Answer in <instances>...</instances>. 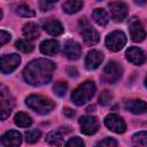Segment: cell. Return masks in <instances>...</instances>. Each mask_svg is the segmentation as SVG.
Listing matches in <instances>:
<instances>
[{
    "label": "cell",
    "instance_id": "1",
    "mask_svg": "<svg viewBox=\"0 0 147 147\" xmlns=\"http://www.w3.org/2000/svg\"><path fill=\"white\" fill-rule=\"evenodd\" d=\"M55 63L47 59H37L31 61L23 70L25 82L33 86L48 84L52 79Z\"/></svg>",
    "mask_w": 147,
    "mask_h": 147
},
{
    "label": "cell",
    "instance_id": "2",
    "mask_svg": "<svg viewBox=\"0 0 147 147\" xmlns=\"http://www.w3.org/2000/svg\"><path fill=\"white\" fill-rule=\"evenodd\" d=\"M25 105L30 109L34 110L40 115L49 114L54 109V102L51 99L42 95H36V94L28 96L25 99Z\"/></svg>",
    "mask_w": 147,
    "mask_h": 147
},
{
    "label": "cell",
    "instance_id": "3",
    "mask_svg": "<svg viewBox=\"0 0 147 147\" xmlns=\"http://www.w3.org/2000/svg\"><path fill=\"white\" fill-rule=\"evenodd\" d=\"M95 93V85L93 82H85L79 85L71 94V100L77 106H83L88 102Z\"/></svg>",
    "mask_w": 147,
    "mask_h": 147
},
{
    "label": "cell",
    "instance_id": "4",
    "mask_svg": "<svg viewBox=\"0 0 147 147\" xmlns=\"http://www.w3.org/2000/svg\"><path fill=\"white\" fill-rule=\"evenodd\" d=\"M79 32L84 39V42L86 45H95L100 37H99V33L95 29H93L90 23L87 22V20L85 17H83L80 21H79Z\"/></svg>",
    "mask_w": 147,
    "mask_h": 147
},
{
    "label": "cell",
    "instance_id": "5",
    "mask_svg": "<svg viewBox=\"0 0 147 147\" xmlns=\"http://www.w3.org/2000/svg\"><path fill=\"white\" fill-rule=\"evenodd\" d=\"M122 72H123V69L122 67L116 62V61H110L103 69V72H102V77L101 79L108 84H114L116 83L121 76H122Z\"/></svg>",
    "mask_w": 147,
    "mask_h": 147
},
{
    "label": "cell",
    "instance_id": "6",
    "mask_svg": "<svg viewBox=\"0 0 147 147\" xmlns=\"http://www.w3.org/2000/svg\"><path fill=\"white\" fill-rule=\"evenodd\" d=\"M126 42V37L122 31H114L109 33L106 38V46L111 52H118L123 48Z\"/></svg>",
    "mask_w": 147,
    "mask_h": 147
},
{
    "label": "cell",
    "instance_id": "7",
    "mask_svg": "<svg viewBox=\"0 0 147 147\" xmlns=\"http://www.w3.org/2000/svg\"><path fill=\"white\" fill-rule=\"evenodd\" d=\"M110 8V14L114 21L116 22H123L127 16V5L122 1H111L108 3Z\"/></svg>",
    "mask_w": 147,
    "mask_h": 147
},
{
    "label": "cell",
    "instance_id": "8",
    "mask_svg": "<svg viewBox=\"0 0 147 147\" xmlns=\"http://www.w3.org/2000/svg\"><path fill=\"white\" fill-rule=\"evenodd\" d=\"M21 63V56L13 53V54H6L1 56V72L2 74H10L13 72L18 64Z\"/></svg>",
    "mask_w": 147,
    "mask_h": 147
},
{
    "label": "cell",
    "instance_id": "9",
    "mask_svg": "<svg viewBox=\"0 0 147 147\" xmlns=\"http://www.w3.org/2000/svg\"><path fill=\"white\" fill-rule=\"evenodd\" d=\"M129 30L131 39L136 42H140L146 38V31L137 17H132L129 21Z\"/></svg>",
    "mask_w": 147,
    "mask_h": 147
},
{
    "label": "cell",
    "instance_id": "10",
    "mask_svg": "<svg viewBox=\"0 0 147 147\" xmlns=\"http://www.w3.org/2000/svg\"><path fill=\"white\" fill-rule=\"evenodd\" d=\"M105 125L115 133H123L126 129L125 122L123 118L116 114H109L105 118Z\"/></svg>",
    "mask_w": 147,
    "mask_h": 147
},
{
    "label": "cell",
    "instance_id": "11",
    "mask_svg": "<svg viewBox=\"0 0 147 147\" xmlns=\"http://www.w3.org/2000/svg\"><path fill=\"white\" fill-rule=\"evenodd\" d=\"M79 126H80V131L84 134L91 136L98 131L99 123L98 119L93 116H83L79 118Z\"/></svg>",
    "mask_w": 147,
    "mask_h": 147
},
{
    "label": "cell",
    "instance_id": "12",
    "mask_svg": "<svg viewBox=\"0 0 147 147\" xmlns=\"http://www.w3.org/2000/svg\"><path fill=\"white\" fill-rule=\"evenodd\" d=\"M14 108V99L7 93L5 86H1V118L6 119Z\"/></svg>",
    "mask_w": 147,
    "mask_h": 147
},
{
    "label": "cell",
    "instance_id": "13",
    "mask_svg": "<svg viewBox=\"0 0 147 147\" xmlns=\"http://www.w3.org/2000/svg\"><path fill=\"white\" fill-rule=\"evenodd\" d=\"M63 53L64 55L69 59V60H77L80 57L82 54V47L80 45L75 41V40H67L64 42V47H63Z\"/></svg>",
    "mask_w": 147,
    "mask_h": 147
},
{
    "label": "cell",
    "instance_id": "14",
    "mask_svg": "<svg viewBox=\"0 0 147 147\" xmlns=\"http://www.w3.org/2000/svg\"><path fill=\"white\" fill-rule=\"evenodd\" d=\"M103 61V54L102 52L98 49H92L87 53L85 57V67L88 70H94L96 69Z\"/></svg>",
    "mask_w": 147,
    "mask_h": 147
},
{
    "label": "cell",
    "instance_id": "15",
    "mask_svg": "<svg viewBox=\"0 0 147 147\" xmlns=\"http://www.w3.org/2000/svg\"><path fill=\"white\" fill-rule=\"evenodd\" d=\"M1 142L5 147H18L22 142V134L16 130L7 131L1 137Z\"/></svg>",
    "mask_w": 147,
    "mask_h": 147
},
{
    "label": "cell",
    "instance_id": "16",
    "mask_svg": "<svg viewBox=\"0 0 147 147\" xmlns=\"http://www.w3.org/2000/svg\"><path fill=\"white\" fill-rule=\"evenodd\" d=\"M125 55H126V59L136 65H140L146 61L145 52L141 48H138V47H130L126 51Z\"/></svg>",
    "mask_w": 147,
    "mask_h": 147
},
{
    "label": "cell",
    "instance_id": "17",
    "mask_svg": "<svg viewBox=\"0 0 147 147\" xmlns=\"http://www.w3.org/2000/svg\"><path fill=\"white\" fill-rule=\"evenodd\" d=\"M42 26H44V30H45L47 33H49L51 36H60V34H62L63 31H64L62 24H61L57 20H55V18H53V17L46 20V21L44 22Z\"/></svg>",
    "mask_w": 147,
    "mask_h": 147
},
{
    "label": "cell",
    "instance_id": "18",
    "mask_svg": "<svg viewBox=\"0 0 147 147\" xmlns=\"http://www.w3.org/2000/svg\"><path fill=\"white\" fill-rule=\"evenodd\" d=\"M60 51V44L55 39H48L44 40L40 44V52L45 55H55Z\"/></svg>",
    "mask_w": 147,
    "mask_h": 147
},
{
    "label": "cell",
    "instance_id": "19",
    "mask_svg": "<svg viewBox=\"0 0 147 147\" xmlns=\"http://www.w3.org/2000/svg\"><path fill=\"white\" fill-rule=\"evenodd\" d=\"M125 108L133 114H144L147 110V103L139 99H131L126 101Z\"/></svg>",
    "mask_w": 147,
    "mask_h": 147
},
{
    "label": "cell",
    "instance_id": "20",
    "mask_svg": "<svg viewBox=\"0 0 147 147\" xmlns=\"http://www.w3.org/2000/svg\"><path fill=\"white\" fill-rule=\"evenodd\" d=\"M62 127H60L59 130L52 131L46 136V142L55 146V147H60L63 144V130H61Z\"/></svg>",
    "mask_w": 147,
    "mask_h": 147
},
{
    "label": "cell",
    "instance_id": "21",
    "mask_svg": "<svg viewBox=\"0 0 147 147\" xmlns=\"http://www.w3.org/2000/svg\"><path fill=\"white\" fill-rule=\"evenodd\" d=\"M23 36L26 38V39H30V40H33V39H37L39 37V26L33 23V22H30V23H26L24 26H23Z\"/></svg>",
    "mask_w": 147,
    "mask_h": 147
},
{
    "label": "cell",
    "instance_id": "22",
    "mask_svg": "<svg viewBox=\"0 0 147 147\" xmlns=\"http://www.w3.org/2000/svg\"><path fill=\"white\" fill-rule=\"evenodd\" d=\"M83 1H76V0H68L64 1L62 5V9L63 11H65L67 14H74L77 13L78 10H80V8L83 7Z\"/></svg>",
    "mask_w": 147,
    "mask_h": 147
},
{
    "label": "cell",
    "instance_id": "23",
    "mask_svg": "<svg viewBox=\"0 0 147 147\" xmlns=\"http://www.w3.org/2000/svg\"><path fill=\"white\" fill-rule=\"evenodd\" d=\"M14 122H15V124H16L17 126H20V127H28V126H30V125L32 124L31 117H30L28 114L23 113V111H18V113L15 115Z\"/></svg>",
    "mask_w": 147,
    "mask_h": 147
},
{
    "label": "cell",
    "instance_id": "24",
    "mask_svg": "<svg viewBox=\"0 0 147 147\" xmlns=\"http://www.w3.org/2000/svg\"><path fill=\"white\" fill-rule=\"evenodd\" d=\"M93 20H94L99 25L105 26V25H107V23H108V21H109V17H108V14H107V11H106L105 9H102V8H96V9H94V11H93Z\"/></svg>",
    "mask_w": 147,
    "mask_h": 147
},
{
    "label": "cell",
    "instance_id": "25",
    "mask_svg": "<svg viewBox=\"0 0 147 147\" xmlns=\"http://www.w3.org/2000/svg\"><path fill=\"white\" fill-rule=\"evenodd\" d=\"M15 11H16V14L18 16H22V17H33L36 15V13L29 6H26V5H20V6H17L16 9H15Z\"/></svg>",
    "mask_w": 147,
    "mask_h": 147
},
{
    "label": "cell",
    "instance_id": "26",
    "mask_svg": "<svg viewBox=\"0 0 147 147\" xmlns=\"http://www.w3.org/2000/svg\"><path fill=\"white\" fill-rule=\"evenodd\" d=\"M15 46L18 51H21L23 53H31L33 51V45L25 39H18L15 42Z\"/></svg>",
    "mask_w": 147,
    "mask_h": 147
},
{
    "label": "cell",
    "instance_id": "27",
    "mask_svg": "<svg viewBox=\"0 0 147 147\" xmlns=\"http://www.w3.org/2000/svg\"><path fill=\"white\" fill-rule=\"evenodd\" d=\"M132 141L137 145L147 147V131H140L132 136Z\"/></svg>",
    "mask_w": 147,
    "mask_h": 147
},
{
    "label": "cell",
    "instance_id": "28",
    "mask_svg": "<svg viewBox=\"0 0 147 147\" xmlns=\"http://www.w3.org/2000/svg\"><path fill=\"white\" fill-rule=\"evenodd\" d=\"M40 134L41 132L39 130H29L25 132V141L28 144H34L36 141H38Z\"/></svg>",
    "mask_w": 147,
    "mask_h": 147
},
{
    "label": "cell",
    "instance_id": "29",
    "mask_svg": "<svg viewBox=\"0 0 147 147\" xmlns=\"http://www.w3.org/2000/svg\"><path fill=\"white\" fill-rule=\"evenodd\" d=\"M53 90H54V93L57 95V96H63L68 90V85L65 82H57L54 84L53 86Z\"/></svg>",
    "mask_w": 147,
    "mask_h": 147
},
{
    "label": "cell",
    "instance_id": "30",
    "mask_svg": "<svg viewBox=\"0 0 147 147\" xmlns=\"http://www.w3.org/2000/svg\"><path fill=\"white\" fill-rule=\"evenodd\" d=\"M111 100H113V94H111L109 91L106 90V91L101 92V94H100V96H99V101H100L101 105L107 106V105L110 103Z\"/></svg>",
    "mask_w": 147,
    "mask_h": 147
},
{
    "label": "cell",
    "instance_id": "31",
    "mask_svg": "<svg viewBox=\"0 0 147 147\" xmlns=\"http://www.w3.org/2000/svg\"><path fill=\"white\" fill-rule=\"evenodd\" d=\"M65 147H85V145L79 137H74L67 141Z\"/></svg>",
    "mask_w": 147,
    "mask_h": 147
},
{
    "label": "cell",
    "instance_id": "32",
    "mask_svg": "<svg viewBox=\"0 0 147 147\" xmlns=\"http://www.w3.org/2000/svg\"><path fill=\"white\" fill-rule=\"evenodd\" d=\"M95 147H117V142L113 138H106L101 141H99Z\"/></svg>",
    "mask_w": 147,
    "mask_h": 147
},
{
    "label": "cell",
    "instance_id": "33",
    "mask_svg": "<svg viewBox=\"0 0 147 147\" xmlns=\"http://www.w3.org/2000/svg\"><path fill=\"white\" fill-rule=\"evenodd\" d=\"M9 40H10V33L5 31V30H1L0 31V42H1V45L7 44Z\"/></svg>",
    "mask_w": 147,
    "mask_h": 147
},
{
    "label": "cell",
    "instance_id": "34",
    "mask_svg": "<svg viewBox=\"0 0 147 147\" xmlns=\"http://www.w3.org/2000/svg\"><path fill=\"white\" fill-rule=\"evenodd\" d=\"M40 9L41 10H49L54 5H55V2H48V1H41L40 3Z\"/></svg>",
    "mask_w": 147,
    "mask_h": 147
},
{
    "label": "cell",
    "instance_id": "35",
    "mask_svg": "<svg viewBox=\"0 0 147 147\" xmlns=\"http://www.w3.org/2000/svg\"><path fill=\"white\" fill-rule=\"evenodd\" d=\"M68 72H69L70 76H77V70L75 68H72V67L68 68Z\"/></svg>",
    "mask_w": 147,
    "mask_h": 147
},
{
    "label": "cell",
    "instance_id": "36",
    "mask_svg": "<svg viewBox=\"0 0 147 147\" xmlns=\"http://www.w3.org/2000/svg\"><path fill=\"white\" fill-rule=\"evenodd\" d=\"M64 114H68V115H70V116H74V115H75L74 110H71L70 108H65V109H64Z\"/></svg>",
    "mask_w": 147,
    "mask_h": 147
},
{
    "label": "cell",
    "instance_id": "37",
    "mask_svg": "<svg viewBox=\"0 0 147 147\" xmlns=\"http://www.w3.org/2000/svg\"><path fill=\"white\" fill-rule=\"evenodd\" d=\"M145 85H146V87H147V76H146V78H145Z\"/></svg>",
    "mask_w": 147,
    "mask_h": 147
}]
</instances>
